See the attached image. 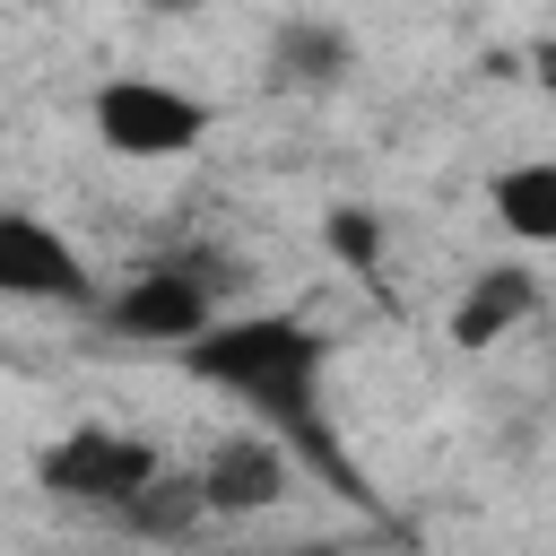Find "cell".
<instances>
[{
	"label": "cell",
	"mask_w": 556,
	"mask_h": 556,
	"mask_svg": "<svg viewBox=\"0 0 556 556\" xmlns=\"http://www.w3.org/2000/svg\"><path fill=\"white\" fill-rule=\"evenodd\" d=\"M182 374L208 382V391H226V400H243L261 417V434H278L295 460H313L321 478H339L348 495H365L356 469H348V452H339V434H330V417H321L330 339L304 313H226V321H208L182 348Z\"/></svg>",
	"instance_id": "1"
},
{
	"label": "cell",
	"mask_w": 556,
	"mask_h": 556,
	"mask_svg": "<svg viewBox=\"0 0 556 556\" xmlns=\"http://www.w3.org/2000/svg\"><path fill=\"white\" fill-rule=\"evenodd\" d=\"M243 287L235 252L217 243H182L165 261H139L130 278H113V295H96V330L113 348H191L208 321H226V295Z\"/></svg>",
	"instance_id": "2"
},
{
	"label": "cell",
	"mask_w": 556,
	"mask_h": 556,
	"mask_svg": "<svg viewBox=\"0 0 556 556\" xmlns=\"http://www.w3.org/2000/svg\"><path fill=\"white\" fill-rule=\"evenodd\" d=\"M87 130L104 156L122 165H174L191 156L208 130H217V104L174 87V78H148V70H113L96 96H87Z\"/></svg>",
	"instance_id": "3"
},
{
	"label": "cell",
	"mask_w": 556,
	"mask_h": 556,
	"mask_svg": "<svg viewBox=\"0 0 556 556\" xmlns=\"http://www.w3.org/2000/svg\"><path fill=\"white\" fill-rule=\"evenodd\" d=\"M156 469H165V452H156L148 434H130V426H70V434H52V443L35 452V486H43L52 504L104 513V521H113Z\"/></svg>",
	"instance_id": "4"
},
{
	"label": "cell",
	"mask_w": 556,
	"mask_h": 556,
	"mask_svg": "<svg viewBox=\"0 0 556 556\" xmlns=\"http://www.w3.org/2000/svg\"><path fill=\"white\" fill-rule=\"evenodd\" d=\"M0 304L96 313V269L43 208H0Z\"/></svg>",
	"instance_id": "5"
},
{
	"label": "cell",
	"mask_w": 556,
	"mask_h": 556,
	"mask_svg": "<svg viewBox=\"0 0 556 556\" xmlns=\"http://www.w3.org/2000/svg\"><path fill=\"white\" fill-rule=\"evenodd\" d=\"M191 486H200V513H208V521H252V513H269V504L295 486V452H287L278 434L243 426V434H217V443L191 460Z\"/></svg>",
	"instance_id": "6"
},
{
	"label": "cell",
	"mask_w": 556,
	"mask_h": 556,
	"mask_svg": "<svg viewBox=\"0 0 556 556\" xmlns=\"http://www.w3.org/2000/svg\"><path fill=\"white\" fill-rule=\"evenodd\" d=\"M539 304H547V287H539L530 261H486V269L460 278V295H452V313H443V339L469 348V356H478V348H504L513 330L539 321Z\"/></svg>",
	"instance_id": "7"
},
{
	"label": "cell",
	"mask_w": 556,
	"mask_h": 556,
	"mask_svg": "<svg viewBox=\"0 0 556 556\" xmlns=\"http://www.w3.org/2000/svg\"><path fill=\"white\" fill-rule=\"evenodd\" d=\"M269 87H287V96H330V87H348V70H356V35L348 26H330V17H278V35H269Z\"/></svg>",
	"instance_id": "8"
},
{
	"label": "cell",
	"mask_w": 556,
	"mask_h": 556,
	"mask_svg": "<svg viewBox=\"0 0 556 556\" xmlns=\"http://www.w3.org/2000/svg\"><path fill=\"white\" fill-rule=\"evenodd\" d=\"M486 217L513 243H556V156H513L486 174Z\"/></svg>",
	"instance_id": "9"
},
{
	"label": "cell",
	"mask_w": 556,
	"mask_h": 556,
	"mask_svg": "<svg viewBox=\"0 0 556 556\" xmlns=\"http://www.w3.org/2000/svg\"><path fill=\"white\" fill-rule=\"evenodd\" d=\"M113 521H122L130 539H156V547H165V539H191L208 513H200V486H191V469H156V478H148V486H139V495H130Z\"/></svg>",
	"instance_id": "10"
},
{
	"label": "cell",
	"mask_w": 556,
	"mask_h": 556,
	"mask_svg": "<svg viewBox=\"0 0 556 556\" xmlns=\"http://www.w3.org/2000/svg\"><path fill=\"white\" fill-rule=\"evenodd\" d=\"M321 252H330L348 278H374V269H382V252H391L382 208H374V200H339V208H321Z\"/></svg>",
	"instance_id": "11"
},
{
	"label": "cell",
	"mask_w": 556,
	"mask_h": 556,
	"mask_svg": "<svg viewBox=\"0 0 556 556\" xmlns=\"http://www.w3.org/2000/svg\"><path fill=\"white\" fill-rule=\"evenodd\" d=\"M148 17H182V9H200V0H139Z\"/></svg>",
	"instance_id": "12"
},
{
	"label": "cell",
	"mask_w": 556,
	"mask_h": 556,
	"mask_svg": "<svg viewBox=\"0 0 556 556\" xmlns=\"http://www.w3.org/2000/svg\"><path fill=\"white\" fill-rule=\"evenodd\" d=\"M287 556H348L339 539H304V547H287Z\"/></svg>",
	"instance_id": "13"
}]
</instances>
